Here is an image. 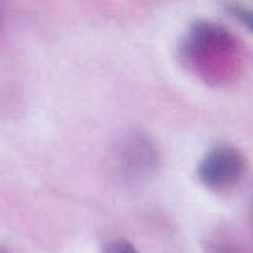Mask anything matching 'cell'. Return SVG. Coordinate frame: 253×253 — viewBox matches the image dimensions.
Returning <instances> with one entry per match:
<instances>
[{"label": "cell", "mask_w": 253, "mask_h": 253, "mask_svg": "<svg viewBox=\"0 0 253 253\" xmlns=\"http://www.w3.org/2000/svg\"><path fill=\"white\" fill-rule=\"evenodd\" d=\"M246 169V159L239 150H234L229 145H219L212 147L208 155L200 159L198 164V178L200 183H205L208 188H229L234 186Z\"/></svg>", "instance_id": "2"}, {"label": "cell", "mask_w": 253, "mask_h": 253, "mask_svg": "<svg viewBox=\"0 0 253 253\" xmlns=\"http://www.w3.org/2000/svg\"><path fill=\"white\" fill-rule=\"evenodd\" d=\"M0 22H2V12H0Z\"/></svg>", "instance_id": "6"}, {"label": "cell", "mask_w": 253, "mask_h": 253, "mask_svg": "<svg viewBox=\"0 0 253 253\" xmlns=\"http://www.w3.org/2000/svg\"><path fill=\"white\" fill-rule=\"evenodd\" d=\"M229 12H232L236 20L241 22L246 29H251V24H253V20H251V10H249V5H239V2H227L224 5Z\"/></svg>", "instance_id": "4"}, {"label": "cell", "mask_w": 253, "mask_h": 253, "mask_svg": "<svg viewBox=\"0 0 253 253\" xmlns=\"http://www.w3.org/2000/svg\"><path fill=\"white\" fill-rule=\"evenodd\" d=\"M121 164L128 174H150L157 164V155L152 150V142L147 137H130L123 142L121 150Z\"/></svg>", "instance_id": "3"}, {"label": "cell", "mask_w": 253, "mask_h": 253, "mask_svg": "<svg viewBox=\"0 0 253 253\" xmlns=\"http://www.w3.org/2000/svg\"><path fill=\"white\" fill-rule=\"evenodd\" d=\"M178 56L208 82H224L241 63V46L229 29L217 22L198 20L183 34Z\"/></svg>", "instance_id": "1"}, {"label": "cell", "mask_w": 253, "mask_h": 253, "mask_svg": "<svg viewBox=\"0 0 253 253\" xmlns=\"http://www.w3.org/2000/svg\"><path fill=\"white\" fill-rule=\"evenodd\" d=\"M104 253H137V249L126 239H116V241L104 246Z\"/></svg>", "instance_id": "5"}]
</instances>
